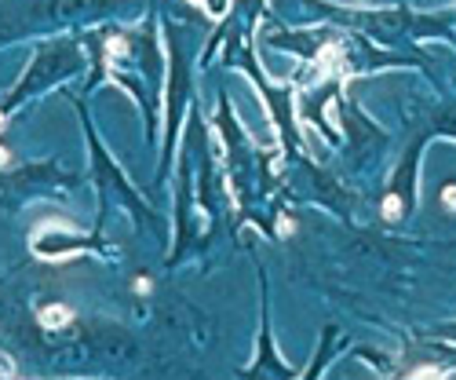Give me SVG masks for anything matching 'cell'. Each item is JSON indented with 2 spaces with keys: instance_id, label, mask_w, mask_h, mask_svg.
<instances>
[{
  "instance_id": "obj_2",
  "label": "cell",
  "mask_w": 456,
  "mask_h": 380,
  "mask_svg": "<svg viewBox=\"0 0 456 380\" xmlns=\"http://www.w3.org/2000/svg\"><path fill=\"white\" fill-rule=\"evenodd\" d=\"M190 4H198L201 11H208L212 18H223L227 8H230V0H190Z\"/></svg>"
},
{
  "instance_id": "obj_8",
  "label": "cell",
  "mask_w": 456,
  "mask_h": 380,
  "mask_svg": "<svg viewBox=\"0 0 456 380\" xmlns=\"http://www.w3.org/2000/svg\"><path fill=\"white\" fill-rule=\"evenodd\" d=\"M150 289H154V282H150V278H136V292H143V297H146Z\"/></svg>"
},
{
  "instance_id": "obj_3",
  "label": "cell",
  "mask_w": 456,
  "mask_h": 380,
  "mask_svg": "<svg viewBox=\"0 0 456 380\" xmlns=\"http://www.w3.org/2000/svg\"><path fill=\"white\" fill-rule=\"evenodd\" d=\"M402 216V198L398 194H387L383 198V220H398Z\"/></svg>"
},
{
  "instance_id": "obj_11",
  "label": "cell",
  "mask_w": 456,
  "mask_h": 380,
  "mask_svg": "<svg viewBox=\"0 0 456 380\" xmlns=\"http://www.w3.org/2000/svg\"><path fill=\"white\" fill-rule=\"evenodd\" d=\"M0 129H4V114H0Z\"/></svg>"
},
{
  "instance_id": "obj_5",
  "label": "cell",
  "mask_w": 456,
  "mask_h": 380,
  "mask_svg": "<svg viewBox=\"0 0 456 380\" xmlns=\"http://www.w3.org/2000/svg\"><path fill=\"white\" fill-rule=\"evenodd\" d=\"M442 205L449 208V213H456V183H449V186L442 190Z\"/></svg>"
},
{
  "instance_id": "obj_6",
  "label": "cell",
  "mask_w": 456,
  "mask_h": 380,
  "mask_svg": "<svg viewBox=\"0 0 456 380\" xmlns=\"http://www.w3.org/2000/svg\"><path fill=\"white\" fill-rule=\"evenodd\" d=\"M106 48H110V59H121V55L128 52V44H124V37H114V40H110V44H106Z\"/></svg>"
},
{
  "instance_id": "obj_9",
  "label": "cell",
  "mask_w": 456,
  "mask_h": 380,
  "mask_svg": "<svg viewBox=\"0 0 456 380\" xmlns=\"http://www.w3.org/2000/svg\"><path fill=\"white\" fill-rule=\"evenodd\" d=\"M8 161H11V154H8V146H0V168H8Z\"/></svg>"
},
{
  "instance_id": "obj_10",
  "label": "cell",
  "mask_w": 456,
  "mask_h": 380,
  "mask_svg": "<svg viewBox=\"0 0 456 380\" xmlns=\"http://www.w3.org/2000/svg\"><path fill=\"white\" fill-rule=\"evenodd\" d=\"M0 376H11V369H8L4 362H0Z\"/></svg>"
},
{
  "instance_id": "obj_1",
  "label": "cell",
  "mask_w": 456,
  "mask_h": 380,
  "mask_svg": "<svg viewBox=\"0 0 456 380\" xmlns=\"http://www.w3.org/2000/svg\"><path fill=\"white\" fill-rule=\"evenodd\" d=\"M37 322L44 326V329H66V326L73 322V307H66V304H48L44 311L37 314Z\"/></svg>"
},
{
  "instance_id": "obj_4",
  "label": "cell",
  "mask_w": 456,
  "mask_h": 380,
  "mask_svg": "<svg viewBox=\"0 0 456 380\" xmlns=\"http://www.w3.org/2000/svg\"><path fill=\"white\" fill-rule=\"evenodd\" d=\"M409 376H449V369L445 366H412Z\"/></svg>"
},
{
  "instance_id": "obj_7",
  "label": "cell",
  "mask_w": 456,
  "mask_h": 380,
  "mask_svg": "<svg viewBox=\"0 0 456 380\" xmlns=\"http://www.w3.org/2000/svg\"><path fill=\"white\" fill-rule=\"evenodd\" d=\"M292 230H296V223H292L289 216H281V220H277V234H281V238H289Z\"/></svg>"
}]
</instances>
